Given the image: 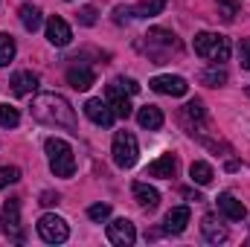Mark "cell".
I'll use <instances>...</instances> for the list:
<instances>
[{"label":"cell","instance_id":"cell-33","mask_svg":"<svg viewBox=\"0 0 250 247\" xmlns=\"http://www.w3.org/2000/svg\"><path fill=\"white\" fill-rule=\"evenodd\" d=\"M128 18H134L131 9H125V6H117V9H114V21H117V23H125Z\"/></svg>","mask_w":250,"mask_h":247},{"label":"cell","instance_id":"cell-19","mask_svg":"<svg viewBox=\"0 0 250 247\" xmlns=\"http://www.w3.org/2000/svg\"><path fill=\"white\" fill-rule=\"evenodd\" d=\"M175 169H178V160H175L172 154H160L157 160L148 163V175H151V178H172Z\"/></svg>","mask_w":250,"mask_h":247},{"label":"cell","instance_id":"cell-3","mask_svg":"<svg viewBox=\"0 0 250 247\" xmlns=\"http://www.w3.org/2000/svg\"><path fill=\"white\" fill-rule=\"evenodd\" d=\"M143 38H146V53H148V59H154V64H163L172 53L181 50V41L169 29H148Z\"/></svg>","mask_w":250,"mask_h":247},{"label":"cell","instance_id":"cell-34","mask_svg":"<svg viewBox=\"0 0 250 247\" xmlns=\"http://www.w3.org/2000/svg\"><path fill=\"white\" fill-rule=\"evenodd\" d=\"M117 84L123 87L125 93H137V90H140V84H137L134 79H117Z\"/></svg>","mask_w":250,"mask_h":247},{"label":"cell","instance_id":"cell-32","mask_svg":"<svg viewBox=\"0 0 250 247\" xmlns=\"http://www.w3.org/2000/svg\"><path fill=\"white\" fill-rule=\"evenodd\" d=\"M239 59H242V67L250 70V38H242V44H239Z\"/></svg>","mask_w":250,"mask_h":247},{"label":"cell","instance_id":"cell-11","mask_svg":"<svg viewBox=\"0 0 250 247\" xmlns=\"http://www.w3.org/2000/svg\"><path fill=\"white\" fill-rule=\"evenodd\" d=\"M105 102L111 105V111H114V117H123L128 120L131 117V102H128V96H125V90L114 82V84H108V93H105Z\"/></svg>","mask_w":250,"mask_h":247},{"label":"cell","instance_id":"cell-2","mask_svg":"<svg viewBox=\"0 0 250 247\" xmlns=\"http://www.w3.org/2000/svg\"><path fill=\"white\" fill-rule=\"evenodd\" d=\"M44 151H47V157H50V169H53L56 178H73V172H76V157H73V148H70L64 140L50 137V140L44 143Z\"/></svg>","mask_w":250,"mask_h":247},{"label":"cell","instance_id":"cell-18","mask_svg":"<svg viewBox=\"0 0 250 247\" xmlns=\"http://www.w3.org/2000/svg\"><path fill=\"white\" fill-rule=\"evenodd\" d=\"M134 198H137V204H140L143 209H154V206L160 204V192L148 184H140V181L134 184Z\"/></svg>","mask_w":250,"mask_h":247},{"label":"cell","instance_id":"cell-7","mask_svg":"<svg viewBox=\"0 0 250 247\" xmlns=\"http://www.w3.org/2000/svg\"><path fill=\"white\" fill-rule=\"evenodd\" d=\"M0 224H3V233H6L9 242H23V224H21V204H18V198L3 204Z\"/></svg>","mask_w":250,"mask_h":247},{"label":"cell","instance_id":"cell-8","mask_svg":"<svg viewBox=\"0 0 250 247\" xmlns=\"http://www.w3.org/2000/svg\"><path fill=\"white\" fill-rule=\"evenodd\" d=\"M148 87L154 93H163V96H187V90H189L184 76H154L148 82Z\"/></svg>","mask_w":250,"mask_h":247},{"label":"cell","instance_id":"cell-23","mask_svg":"<svg viewBox=\"0 0 250 247\" xmlns=\"http://www.w3.org/2000/svg\"><path fill=\"white\" fill-rule=\"evenodd\" d=\"M198 79H201L204 84H209V87H221V84H227V70H224L221 64H215V67H207Z\"/></svg>","mask_w":250,"mask_h":247},{"label":"cell","instance_id":"cell-17","mask_svg":"<svg viewBox=\"0 0 250 247\" xmlns=\"http://www.w3.org/2000/svg\"><path fill=\"white\" fill-rule=\"evenodd\" d=\"M201 230H204V239H207L209 245H221V242H227V230L218 224V218H215V215H204Z\"/></svg>","mask_w":250,"mask_h":247},{"label":"cell","instance_id":"cell-24","mask_svg":"<svg viewBox=\"0 0 250 247\" xmlns=\"http://www.w3.org/2000/svg\"><path fill=\"white\" fill-rule=\"evenodd\" d=\"M166 9V0H143L140 6H134L131 12H134V18H154V15H160Z\"/></svg>","mask_w":250,"mask_h":247},{"label":"cell","instance_id":"cell-5","mask_svg":"<svg viewBox=\"0 0 250 247\" xmlns=\"http://www.w3.org/2000/svg\"><path fill=\"white\" fill-rule=\"evenodd\" d=\"M111 154H114V163L120 169H131L140 157V145H137V137L131 131H117L114 137V145H111Z\"/></svg>","mask_w":250,"mask_h":247},{"label":"cell","instance_id":"cell-13","mask_svg":"<svg viewBox=\"0 0 250 247\" xmlns=\"http://www.w3.org/2000/svg\"><path fill=\"white\" fill-rule=\"evenodd\" d=\"M218 209H221L224 218H230V221L248 218V206H245L236 195H230V192H221V195H218Z\"/></svg>","mask_w":250,"mask_h":247},{"label":"cell","instance_id":"cell-28","mask_svg":"<svg viewBox=\"0 0 250 247\" xmlns=\"http://www.w3.org/2000/svg\"><path fill=\"white\" fill-rule=\"evenodd\" d=\"M15 181H21V169L18 166H0V189H6Z\"/></svg>","mask_w":250,"mask_h":247},{"label":"cell","instance_id":"cell-29","mask_svg":"<svg viewBox=\"0 0 250 247\" xmlns=\"http://www.w3.org/2000/svg\"><path fill=\"white\" fill-rule=\"evenodd\" d=\"M215 3H218V15H221L224 21H233V18H236L239 0H215Z\"/></svg>","mask_w":250,"mask_h":247},{"label":"cell","instance_id":"cell-30","mask_svg":"<svg viewBox=\"0 0 250 247\" xmlns=\"http://www.w3.org/2000/svg\"><path fill=\"white\" fill-rule=\"evenodd\" d=\"M184 114H187L189 120H195V123H201V120L207 117V111H204V102H201V99H192V102H189L187 108H184Z\"/></svg>","mask_w":250,"mask_h":247},{"label":"cell","instance_id":"cell-26","mask_svg":"<svg viewBox=\"0 0 250 247\" xmlns=\"http://www.w3.org/2000/svg\"><path fill=\"white\" fill-rule=\"evenodd\" d=\"M18 123H21L18 108H12V105H0V125H3V128H15Z\"/></svg>","mask_w":250,"mask_h":247},{"label":"cell","instance_id":"cell-36","mask_svg":"<svg viewBox=\"0 0 250 247\" xmlns=\"http://www.w3.org/2000/svg\"><path fill=\"white\" fill-rule=\"evenodd\" d=\"M184 195H187L189 201H201V195H198V192H192V189H184Z\"/></svg>","mask_w":250,"mask_h":247},{"label":"cell","instance_id":"cell-31","mask_svg":"<svg viewBox=\"0 0 250 247\" xmlns=\"http://www.w3.org/2000/svg\"><path fill=\"white\" fill-rule=\"evenodd\" d=\"M79 23H84V26H93L96 23V9L93 6H84V9H79Z\"/></svg>","mask_w":250,"mask_h":247},{"label":"cell","instance_id":"cell-9","mask_svg":"<svg viewBox=\"0 0 250 247\" xmlns=\"http://www.w3.org/2000/svg\"><path fill=\"white\" fill-rule=\"evenodd\" d=\"M108 242L117 247H131L137 242V230H134V224L128 221V218H117V221H111L108 224Z\"/></svg>","mask_w":250,"mask_h":247},{"label":"cell","instance_id":"cell-12","mask_svg":"<svg viewBox=\"0 0 250 247\" xmlns=\"http://www.w3.org/2000/svg\"><path fill=\"white\" fill-rule=\"evenodd\" d=\"M84 114H87L90 123L102 125V128H108V125L114 123V111H111V105L102 102V99H87V102H84Z\"/></svg>","mask_w":250,"mask_h":247},{"label":"cell","instance_id":"cell-15","mask_svg":"<svg viewBox=\"0 0 250 247\" xmlns=\"http://www.w3.org/2000/svg\"><path fill=\"white\" fill-rule=\"evenodd\" d=\"M189 224V206H175V209H169L166 212V221H163V230L166 233H172V236H178V233H184Z\"/></svg>","mask_w":250,"mask_h":247},{"label":"cell","instance_id":"cell-22","mask_svg":"<svg viewBox=\"0 0 250 247\" xmlns=\"http://www.w3.org/2000/svg\"><path fill=\"white\" fill-rule=\"evenodd\" d=\"M189 178H192L198 186H209V184H212V178H215V172H212V166H209V163L195 160V163L189 166Z\"/></svg>","mask_w":250,"mask_h":247},{"label":"cell","instance_id":"cell-4","mask_svg":"<svg viewBox=\"0 0 250 247\" xmlns=\"http://www.w3.org/2000/svg\"><path fill=\"white\" fill-rule=\"evenodd\" d=\"M195 53L201 59H209V62L221 64L230 59V41L224 35H215V32H198L195 35Z\"/></svg>","mask_w":250,"mask_h":247},{"label":"cell","instance_id":"cell-14","mask_svg":"<svg viewBox=\"0 0 250 247\" xmlns=\"http://www.w3.org/2000/svg\"><path fill=\"white\" fill-rule=\"evenodd\" d=\"M9 84H12V93H15V96H29V93L38 87V76H35L32 70H18Z\"/></svg>","mask_w":250,"mask_h":247},{"label":"cell","instance_id":"cell-16","mask_svg":"<svg viewBox=\"0 0 250 247\" xmlns=\"http://www.w3.org/2000/svg\"><path fill=\"white\" fill-rule=\"evenodd\" d=\"M67 82H70V87H76V90H90L93 82H96V76H93V70H87V67H70V70H67Z\"/></svg>","mask_w":250,"mask_h":247},{"label":"cell","instance_id":"cell-6","mask_svg":"<svg viewBox=\"0 0 250 247\" xmlns=\"http://www.w3.org/2000/svg\"><path fill=\"white\" fill-rule=\"evenodd\" d=\"M38 236H41L47 245H62V242H67V236H70V227H67L64 218L47 212V215L38 218Z\"/></svg>","mask_w":250,"mask_h":247},{"label":"cell","instance_id":"cell-20","mask_svg":"<svg viewBox=\"0 0 250 247\" xmlns=\"http://www.w3.org/2000/svg\"><path fill=\"white\" fill-rule=\"evenodd\" d=\"M137 123L143 128H148V131H157V128H163V111L154 108V105H146V108L137 111Z\"/></svg>","mask_w":250,"mask_h":247},{"label":"cell","instance_id":"cell-27","mask_svg":"<svg viewBox=\"0 0 250 247\" xmlns=\"http://www.w3.org/2000/svg\"><path fill=\"white\" fill-rule=\"evenodd\" d=\"M87 218L102 224V221L111 218V206H108V204H93V206H87Z\"/></svg>","mask_w":250,"mask_h":247},{"label":"cell","instance_id":"cell-21","mask_svg":"<svg viewBox=\"0 0 250 247\" xmlns=\"http://www.w3.org/2000/svg\"><path fill=\"white\" fill-rule=\"evenodd\" d=\"M18 15H21V23H23V29L26 32H35V29H41V9L38 6H32V3H23L21 9H18Z\"/></svg>","mask_w":250,"mask_h":247},{"label":"cell","instance_id":"cell-35","mask_svg":"<svg viewBox=\"0 0 250 247\" xmlns=\"http://www.w3.org/2000/svg\"><path fill=\"white\" fill-rule=\"evenodd\" d=\"M41 204L44 206H53V204H59V195L56 192H41Z\"/></svg>","mask_w":250,"mask_h":247},{"label":"cell","instance_id":"cell-10","mask_svg":"<svg viewBox=\"0 0 250 247\" xmlns=\"http://www.w3.org/2000/svg\"><path fill=\"white\" fill-rule=\"evenodd\" d=\"M47 41H50L53 47H67V44L73 41V32H70V26H67L64 18L53 15V18L47 21Z\"/></svg>","mask_w":250,"mask_h":247},{"label":"cell","instance_id":"cell-1","mask_svg":"<svg viewBox=\"0 0 250 247\" xmlns=\"http://www.w3.org/2000/svg\"><path fill=\"white\" fill-rule=\"evenodd\" d=\"M32 117L38 120V123L44 125H53V128H67V131H76V111H73V105L59 96V93H41V96H35V102H32Z\"/></svg>","mask_w":250,"mask_h":247},{"label":"cell","instance_id":"cell-25","mask_svg":"<svg viewBox=\"0 0 250 247\" xmlns=\"http://www.w3.org/2000/svg\"><path fill=\"white\" fill-rule=\"evenodd\" d=\"M15 38L9 35V32H0V67H6V64L15 59Z\"/></svg>","mask_w":250,"mask_h":247}]
</instances>
